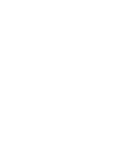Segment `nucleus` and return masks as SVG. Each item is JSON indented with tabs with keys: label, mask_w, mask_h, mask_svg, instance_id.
I'll return each instance as SVG.
<instances>
[]
</instances>
